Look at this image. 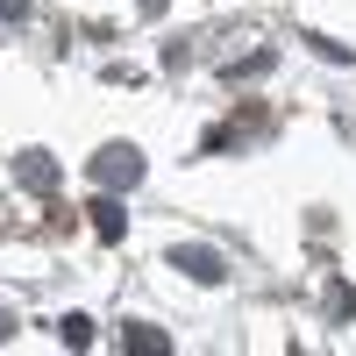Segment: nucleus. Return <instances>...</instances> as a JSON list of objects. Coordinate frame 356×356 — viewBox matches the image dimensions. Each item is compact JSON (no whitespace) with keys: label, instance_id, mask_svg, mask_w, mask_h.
I'll use <instances>...</instances> for the list:
<instances>
[{"label":"nucleus","instance_id":"obj_1","mask_svg":"<svg viewBox=\"0 0 356 356\" xmlns=\"http://www.w3.org/2000/svg\"><path fill=\"white\" fill-rule=\"evenodd\" d=\"M100 186H136V178H143V157L136 150H100Z\"/></svg>","mask_w":356,"mask_h":356},{"label":"nucleus","instance_id":"obj_2","mask_svg":"<svg viewBox=\"0 0 356 356\" xmlns=\"http://www.w3.org/2000/svg\"><path fill=\"white\" fill-rule=\"evenodd\" d=\"M171 264H178V271H193L200 285H221V257L200 250V243H193V250H171Z\"/></svg>","mask_w":356,"mask_h":356},{"label":"nucleus","instance_id":"obj_3","mask_svg":"<svg viewBox=\"0 0 356 356\" xmlns=\"http://www.w3.org/2000/svg\"><path fill=\"white\" fill-rule=\"evenodd\" d=\"M57 335H65L72 349H86V342H93V321H86V314H65V321H57Z\"/></svg>","mask_w":356,"mask_h":356},{"label":"nucleus","instance_id":"obj_4","mask_svg":"<svg viewBox=\"0 0 356 356\" xmlns=\"http://www.w3.org/2000/svg\"><path fill=\"white\" fill-rule=\"evenodd\" d=\"M22 178H29V186H36V193H43L50 178H57V171H50V157H43V150H29V157H22Z\"/></svg>","mask_w":356,"mask_h":356},{"label":"nucleus","instance_id":"obj_5","mask_svg":"<svg viewBox=\"0 0 356 356\" xmlns=\"http://www.w3.org/2000/svg\"><path fill=\"white\" fill-rule=\"evenodd\" d=\"M129 349H143V356H164V335H157V328H143V321H136V328H129Z\"/></svg>","mask_w":356,"mask_h":356},{"label":"nucleus","instance_id":"obj_6","mask_svg":"<svg viewBox=\"0 0 356 356\" xmlns=\"http://www.w3.org/2000/svg\"><path fill=\"white\" fill-rule=\"evenodd\" d=\"M93 228H100V235H122V214H114V200H93Z\"/></svg>","mask_w":356,"mask_h":356},{"label":"nucleus","instance_id":"obj_7","mask_svg":"<svg viewBox=\"0 0 356 356\" xmlns=\"http://www.w3.org/2000/svg\"><path fill=\"white\" fill-rule=\"evenodd\" d=\"M29 15V0H0V22H22Z\"/></svg>","mask_w":356,"mask_h":356},{"label":"nucleus","instance_id":"obj_8","mask_svg":"<svg viewBox=\"0 0 356 356\" xmlns=\"http://www.w3.org/2000/svg\"><path fill=\"white\" fill-rule=\"evenodd\" d=\"M0 335H8V314H0Z\"/></svg>","mask_w":356,"mask_h":356}]
</instances>
